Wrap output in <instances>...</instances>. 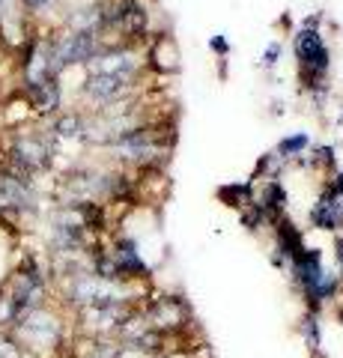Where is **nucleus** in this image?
<instances>
[{
	"instance_id": "obj_1",
	"label": "nucleus",
	"mask_w": 343,
	"mask_h": 358,
	"mask_svg": "<svg viewBox=\"0 0 343 358\" xmlns=\"http://www.w3.org/2000/svg\"><path fill=\"white\" fill-rule=\"evenodd\" d=\"M9 334H13L21 350L30 352L33 358H54L63 352V346H69L63 317L57 310H51L48 305L21 313L18 322L9 329Z\"/></svg>"
},
{
	"instance_id": "obj_2",
	"label": "nucleus",
	"mask_w": 343,
	"mask_h": 358,
	"mask_svg": "<svg viewBox=\"0 0 343 358\" xmlns=\"http://www.w3.org/2000/svg\"><path fill=\"white\" fill-rule=\"evenodd\" d=\"M138 313L147 322V329L161 334L164 341L180 338L191 326V313H188V305L180 296H152L147 305L138 308Z\"/></svg>"
},
{
	"instance_id": "obj_3",
	"label": "nucleus",
	"mask_w": 343,
	"mask_h": 358,
	"mask_svg": "<svg viewBox=\"0 0 343 358\" xmlns=\"http://www.w3.org/2000/svg\"><path fill=\"white\" fill-rule=\"evenodd\" d=\"M293 268H295V278H298V284H302L305 296L311 299L314 305H319V301H326L337 293V278L323 266L319 251H302V257L293 260Z\"/></svg>"
},
{
	"instance_id": "obj_4",
	"label": "nucleus",
	"mask_w": 343,
	"mask_h": 358,
	"mask_svg": "<svg viewBox=\"0 0 343 358\" xmlns=\"http://www.w3.org/2000/svg\"><path fill=\"white\" fill-rule=\"evenodd\" d=\"M295 54H298V66H302V75H305V87L307 90H319L323 87V78L328 72V48L323 36L307 27L295 36Z\"/></svg>"
},
{
	"instance_id": "obj_5",
	"label": "nucleus",
	"mask_w": 343,
	"mask_h": 358,
	"mask_svg": "<svg viewBox=\"0 0 343 358\" xmlns=\"http://www.w3.org/2000/svg\"><path fill=\"white\" fill-rule=\"evenodd\" d=\"M98 57V36L96 30H72L60 36L57 42H51V69L57 75L63 66L75 63H90Z\"/></svg>"
},
{
	"instance_id": "obj_6",
	"label": "nucleus",
	"mask_w": 343,
	"mask_h": 358,
	"mask_svg": "<svg viewBox=\"0 0 343 358\" xmlns=\"http://www.w3.org/2000/svg\"><path fill=\"white\" fill-rule=\"evenodd\" d=\"M9 162H13V171L21 176H33L36 171H45L54 162V150L45 138L39 134H21L15 138L13 150H9Z\"/></svg>"
},
{
	"instance_id": "obj_7",
	"label": "nucleus",
	"mask_w": 343,
	"mask_h": 358,
	"mask_svg": "<svg viewBox=\"0 0 343 358\" xmlns=\"http://www.w3.org/2000/svg\"><path fill=\"white\" fill-rule=\"evenodd\" d=\"M129 87H131V78H126V75L93 72L84 81V93L98 105H110V102H117L123 93H129Z\"/></svg>"
},
{
	"instance_id": "obj_8",
	"label": "nucleus",
	"mask_w": 343,
	"mask_h": 358,
	"mask_svg": "<svg viewBox=\"0 0 343 358\" xmlns=\"http://www.w3.org/2000/svg\"><path fill=\"white\" fill-rule=\"evenodd\" d=\"M27 99L30 105L39 110V114H51V110L60 108V87L57 78H45L39 84H27Z\"/></svg>"
},
{
	"instance_id": "obj_9",
	"label": "nucleus",
	"mask_w": 343,
	"mask_h": 358,
	"mask_svg": "<svg viewBox=\"0 0 343 358\" xmlns=\"http://www.w3.org/2000/svg\"><path fill=\"white\" fill-rule=\"evenodd\" d=\"M343 197H335V194H326L319 203L314 206V224L323 230H337L343 224Z\"/></svg>"
},
{
	"instance_id": "obj_10",
	"label": "nucleus",
	"mask_w": 343,
	"mask_h": 358,
	"mask_svg": "<svg viewBox=\"0 0 343 358\" xmlns=\"http://www.w3.org/2000/svg\"><path fill=\"white\" fill-rule=\"evenodd\" d=\"M54 134H60V138H87V122L78 114H63L54 120Z\"/></svg>"
},
{
	"instance_id": "obj_11",
	"label": "nucleus",
	"mask_w": 343,
	"mask_h": 358,
	"mask_svg": "<svg viewBox=\"0 0 343 358\" xmlns=\"http://www.w3.org/2000/svg\"><path fill=\"white\" fill-rule=\"evenodd\" d=\"M307 147V134H293V138H286V141H281V147H278V152L284 155V159H293V155H298Z\"/></svg>"
},
{
	"instance_id": "obj_12",
	"label": "nucleus",
	"mask_w": 343,
	"mask_h": 358,
	"mask_svg": "<svg viewBox=\"0 0 343 358\" xmlns=\"http://www.w3.org/2000/svg\"><path fill=\"white\" fill-rule=\"evenodd\" d=\"M278 57H281V45H278V42H272V45H269V51H265L263 66H275V63H278Z\"/></svg>"
},
{
	"instance_id": "obj_13",
	"label": "nucleus",
	"mask_w": 343,
	"mask_h": 358,
	"mask_svg": "<svg viewBox=\"0 0 343 358\" xmlns=\"http://www.w3.org/2000/svg\"><path fill=\"white\" fill-rule=\"evenodd\" d=\"M209 48H212L215 54H221V57H224V54L230 51V42H227L224 36H212V42H209Z\"/></svg>"
},
{
	"instance_id": "obj_14",
	"label": "nucleus",
	"mask_w": 343,
	"mask_h": 358,
	"mask_svg": "<svg viewBox=\"0 0 343 358\" xmlns=\"http://www.w3.org/2000/svg\"><path fill=\"white\" fill-rule=\"evenodd\" d=\"M328 194H335V197H343V173L335 176V182L328 185Z\"/></svg>"
},
{
	"instance_id": "obj_15",
	"label": "nucleus",
	"mask_w": 343,
	"mask_h": 358,
	"mask_svg": "<svg viewBox=\"0 0 343 358\" xmlns=\"http://www.w3.org/2000/svg\"><path fill=\"white\" fill-rule=\"evenodd\" d=\"M337 260H340V272H343V239H337Z\"/></svg>"
},
{
	"instance_id": "obj_16",
	"label": "nucleus",
	"mask_w": 343,
	"mask_h": 358,
	"mask_svg": "<svg viewBox=\"0 0 343 358\" xmlns=\"http://www.w3.org/2000/svg\"><path fill=\"white\" fill-rule=\"evenodd\" d=\"M45 3H48V0H27L30 9H39V6H45Z\"/></svg>"
}]
</instances>
